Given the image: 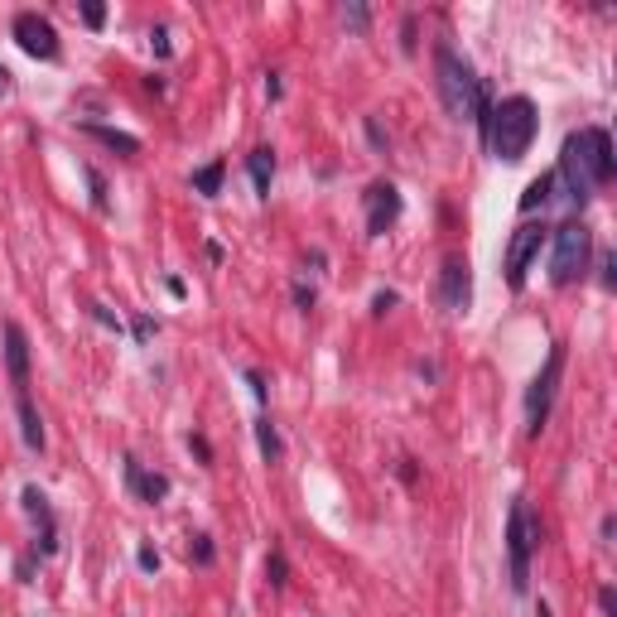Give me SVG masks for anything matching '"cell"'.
<instances>
[{
  "label": "cell",
  "instance_id": "25",
  "mask_svg": "<svg viewBox=\"0 0 617 617\" xmlns=\"http://www.w3.org/2000/svg\"><path fill=\"white\" fill-rule=\"evenodd\" d=\"M396 304V290H376V299H372V314H386Z\"/></svg>",
  "mask_w": 617,
  "mask_h": 617
},
{
  "label": "cell",
  "instance_id": "13",
  "mask_svg": "<svg viewBox=\"0 0 617 617\" xmlns=\"http://www.w3.org/2000/svg\"><path fill=\"white\" fill-rule=\"evenodd\" d=\"M126 487H131L140 502H164V497H169V478H160V473H145L135 458H126Z\"/></svg>",
  "mask_w": 617,
  "mask_h": 617
},
{
  "label": "cell",
  "instance_id": "4",
  "mask_svg": "<svg viewBox=\"0 0 617 617\" xmlns=\"http://www.w3.org/2000/svg\"><path fill=\"white\" fill-rule=\"evenodd\" d=\"M589 256H593V237L589 227L579 217H569L555 227V246H550V280L555 285H574L584 270H589Z\"/></svg>",
  "mask_w": 617,
  "mask_h": 617
},
{
  "label": "cell",
  "instance_id": "15",
  "mask_svg": "<svg viewBox=\"0 0 617 617\" xmlns=\"http://www.w3.org/2000/svg\"><path fill=\"white\" fill-rule=\"evenodd\" d=\"M246 169H251V188H256V198H270V179H275V150H251V160H246Z\"/></svg>",
  "mask_w": 617,
  "mask_h": 617
},
{
  "label": "cell",
  "instance_id": "17",
  "mask_svg": "<svg viewBox=\"0 0 617 617\" xmlns=\"http://www.w3.org/2000/svg\"><path fill=\"white\" fill-rule=\"evenodd\" d=\"M222 174H227V164H222V160L203 164V169L193 174V188H198L203 198H217V188H222Z\"/></svg>",
  "mask_w": 617,
  "mask_h": 617
},
{
  "label": "cell",
  "instance_id": "7",
  "mask_svg": "<svg viewBox=\"0 0 617 617\" xmlns=\"http://www.w3.org/2000/svg\"><path fill=\"white\" fill-rule=\"evenodd\" d=\"M10 34L20 39V49H25L29 58H44V63H54L58 49H63V44H58V29L49 25L39 10H20L15 25H10Z\"/></svg>",
  "mask_w": 617,
  "mask_h": 617
},
{
  "label": "cell",
  "instance_id": "19",
  "mask_svg": "<svg viewBox=\"0 0 617 617\" xmlns=\"http://www.w3.org/2000/svg\"><path fill=\"white\" fill-rule=\"evenodd\" d=\"M256 444H261V454H266V463H275V458H280V434H275V425H270L266 415L256 420Z\"/></svg>",
  "mask_w": 617,
  "mask_h": 617
},
{
  "label": "cell",
  "instance_id": "1",
  "mask_svg": "<svg viewBox=\"0 0 617 617\" xmlns=\"http://www.w3.org/2000/svg\"><path fill=\"white\" fill-rule=\"evenodd\" d=\"M613 135L603 131V126H584V131H574L564 140L560 150V169H555V184H564L569 193V203H589L598 188L613 179Z\"/></svg>",
  "mask_w": 617,
  "mask_h": 617
},
{
  "label": "cell",
  "instance_id": "22",
  "mask_svg": "<svg viewBox=\"0 0 617 617\" xmlns=\"http://www.w3.org/2000/svg\"><path fill=\"white\" fill-rule=\"evenodd\" d=\"M82 20H87V29H102L107 25V5H102V0H87V5H82Z\"/></svg>",
  "mask_w": 617,
  "mask_h": 617
},
{
  "label": "cell",
  "instance_id": "12",
  "mask_svg": "<svg viewBox=\"0 0 617 617\" xmlns=\"http://www.w3.org/2000/svg\"><path fill=\"white\" fill-rule=\"evenodd\" d=\"M25 511H29V521L39 526V550L54 555L58 550V526H54V511H49V502H44L39 487H25Z\"/></svg>",
  "mask_w": 617,
  "mask_h": 617
},
{
  "label": "cell",
  "instance_id": "29",
  "mask_svg": "<svg viewBox=\"0 0 617 617\" xmlns=\"http://www.w3.org/2000/svg\"><path fill=\"white\" fill-rule=\"evenodd\" d=\"M135 560H140V569H145V574H155V569H160V555H155V550H140Z\"/></svg>",
  "mask_w": 617,
  "mask_h": 617
},
{
  "label": "cell",
  "instance_id": "11",
  "mask_svg": "<svg viewBox=\"0 0 617 617\" xmlns=\"http://www.w3.org/2000/svg\"><path fill=\"white\" fill-rule=\"evenodd\" d=\"M0 338H5V362H10L15 391H29V338H25V328H20V323H5Z\"/></svg>",
  "mask_w": 617,
  "mask_h": 617
},
{
  "label": "cell",
  "instance_id": "27",
  "mask_svg": "<svg viewBox=\"0 0 617 617\" xmlns=\"http://www.w3.org/2000/svg\"><path fill=\"white\" fill-rule=\"evenodd\" d=\"M188 449H193V454L203 458V463L213 458V449H208V439H198V434H188Z\"/></svg>",
  "mask_w": 617,
  "mask_h": 617
},
{
  "label": "cell",
  "instance_id": "18",
  "mask_svg": "<svg viewBox=\"0 0 617 617\" xmlns=\"http://www.w3.org/2000/svg\"><path fill=\"white\" fill-rule=\"evenodd\" d=\"M550 188H555V174H540L536 184L526 188V198H521V213H536V208H545V203H550Z\"/></svg>",
  "mask_w": 617,
  "mask_h": 617
},
{
  "label": "cell",
  "instance_id": "5",
  "mask_svg": "<svg viewBox=\"0 0 617 617\" xmlns=\"http://www.w3.org/2000/svg\"><path fill=\"white\" fill-rule=\"evenodd\" d=\"M540 545V521L536 511L526 502H511V516H507V555H511V589L521 593L526 579H531V555Z\"/></svg>",
  "mask_w": 617,
  "mask_h": 617
},
{
  "label": "cell",
  "instance_id": "30",
  "mask_svg": "<svg viewBox=\"0 0 617 617\" xmlns=\"http://www.w3.org/2000/svg\"><path fill=\"white\" fill-rule=\"evenodd\" d=\"M155 54L169 58V34H164V29H155Z\"/></svg>",
  "mask_w": 617,
  "mask_h": 617
},
{
  "label": "cell",
  "instance_id": "31",
  "mask_svg": "<svg viewBox=\"0 0 617 617\" xmlns=\"http://www.w3.org/2000/svg\"><path fill=\"white\" fill-rule=\"evenodd\" d=\"M150 333H155V323H150V319H135V338H140V343H145Z\"/></svg>",
  "mask_w": 617,
  "mask_h": 617
},
{
  "label": "cell",
  "instance_id": "8",
  "mask_svg": "<svg viewBox=\"0 0 617 617\" xmlns=\"http://www.w3.org/2000/svg\"><path fill=\"white\" fill-rule=\"evenodd\" d=\"M540 242H545V227H536V222H521V227L511 232V246H507V285L511 290L526 285V270H531V261L540 256Z\"/></svg>",
  "mask_w": 617,
  "mask_h": 617
},
{
  "label": "cell",
  "instance_id": "2",
  "mask_svg": "<svg viewBox=\"0 0 617 617\" xmlns=\"http://www.w3.org/2000/svg\"><path fill=\"white\" fill-rule=\"evenodd\" d=\"M434 87H439V102L454 121H478V131L487 140V121H492V97H487V82L473 73V63L439 44L434 49Z\"/></svg>",
  "mask_w": 617,
  "mask_h": 617
},
{
  "label": "cell",
  "instance_id": "6",
  "mask_svg": "<svg viewBox=\"0 0 617 617\" xmlns=\"http://www.w3.org/2000/svg\"><path fill=\"white\" fill-rule=\"evenodd\" d=\"M560 376H564V343H555L550 357H545V367H540V376L531 381V391H526V434L545 430L550 401H555V391H560Z\"/></svg>",
  "mask_w": 617,
  "mask_h": 617
},
{
  "label": "cell",
  "instance_id": "24",
  "mask_svg": "<svg viewBox=\"0 0 617 617\" xmlns=\"http://www.w3.org/2000/svg\"><path fill=\"white\" fill-rule=\"evenodd\" d=\"M193 560H198V564H213V540H208V536H198V545H193Z\"/></svg>",
  "mask_w": 617,
  "mask_h": 617
},
{
  "label": "cell",
  "instance_id": "16",
  "mask_svg": "<svg viewBox=\"0 0 617 617\" xmlns=\"http://www.w3.org/2000/svg\"><path fill=\"white\" fill-rule=\"evenodd\" d=\"M87 135H97L102 145L121 150V155H140V140H135V135H126V131H111V126H97V121H92V126H87Z\"/></svg>",
  "mask_w": 617,
  "mask_h": 617
},
{
  "label": "cell",
  "instance_id": "32",
  "mask_svg": "<svg viewBox=\"0 0 617 617\" xmlns=\"http://www.w3.org/2000/svg\"><path fill=\"white\" fill-rule=\"evenodd\" d=\"M5 87H10V73H5V68H0V97H5Z\"/></svg>",
  "mask_w": 617,
  "mask_h": 617
},
{
  "label": "cell",
  "instance_id": "14",
  "mask_svg": "<svg viewBox=\"0 0 617 617\" xmlns=\"http://www.w3.org/2000/svg\"><path fill=\"white\" fill-rule=\"evenodd\" d=\"M15 410H20V434H25V444L39 454V449H44V420H39V410L29 401V391H15Z\"/></svg>",
  "mask_w": 617,
  "mask_h": 617
},
{
  "label": "cell",
  "instance_id": "3",
  "mask_svg": "<svg viewBox=\"0 0 617 617\" xmlns=\"http://www.w3.org/2000/svg\"><path fill=\"white\" fill-rule=\"evenodd\" d=\"M540 131V116H536V102L531 97H507V102H497L492 107V121H487V145H492V155L507 164H521L526 160V150H531V140Z\"/></svg>",
  "mask_w": 617,
  "mask_h": 617
},
{
  "label": "cell",
  "instance_id": "26",
  "mask_svg": "<svg viewBox=\"0 0 617 617\" xmlns=\"http://www.w3.org/2000/svg\"><path fill=\"white\" fill-rule=\"evenodd\" d=\"M295 304H299V309H314V290H309L304 280L295 285Z\"/></svg>",
  "mask_w": 617,
  "mask_h": 617
},
{
  "label": "cell",
  "instance_id": "23",
  "mask_svg": "<svg viewBox=\"0 0 617 617\" xmlns=\"http://www.w3.org/2000/svg\"><path fill=\"white\" fill-rule=\"evenodd\" d=\"M266 574H270V584H275V589H285V555H280V550H275V555H270Z\"/></svg>",
  "mask_w": 617,
  "mask_h": 617
},
{
  "label": "cell",
  "instance_id": "9",
  "mask_svg": "<svg viewBox=\"0 0 617 617\" xmlns=\"http://www.w3.org/2000/svg\"><path fill=\"white\" fill-rule=\"evenodd\" d=\"M439 304L449 314H468V304H473V270H468L463 256H444V266H439Z\"/></svg>",
  "mask_w": 617,
  "mask_h": 617
},
{
  "label": "cell",
  "instance_id": "10",
  "mask_svg": "<svg viewBox=\"0 0 617 617\" xmlns=\"http://www.w3.org/2000/svg\"><path fill=\"white\" fill-rule=\"evenodd\" d=\"M396 217H401V193H396V184L367 188V232H372V237H386V232L396 227Z\"/></svg>",
  "mask_w": 617,
  "mask_h": 617
},
{
  "label": "cell",
  "instance_id": "20",
  "mask_svg": "<svg viewBox=\"0 0 617 617\" xmlns=\"http://www.w3.org/2000/svg\"><path fill=\"white\" fill-rule=\"evenodd\" d=\"M343 25H348L352 34H367V25H372L367 5H343Z\"/></svg>",
  "mask_w": 617,
  "mask_h": 617
},
{
  "label": "cell",
  "instance_id": "21",
  "mask_svg": "<svg viewBox=\"0 0 617 617\" xmlns=\"http://www.w3.org/2000/svg\"><path fill=\"white\" fill-rule=\"evenodd\" d=\"M82 174H87V188H92V208H97V213H107V184H102V174H97L92 164H87Z\"/></svg>",
  "mask_w": 617,
  "mask_h": 617
},
{
  "label": "cell",
  "instance_id": "28",
  "mask_svg": "<svg viewBox=\"0 0 617 617\" xmlns=\"http://www.w3.org/2000/svg\"><path fill=\"white\" fill-rule=\"evenodd\" d=\"M246 381H251V396L266 405V381H261V372H246Z\"/></svg>",
  "mask_w": 617,
  "mask_h": 617
}]
</instances>
